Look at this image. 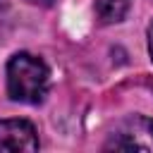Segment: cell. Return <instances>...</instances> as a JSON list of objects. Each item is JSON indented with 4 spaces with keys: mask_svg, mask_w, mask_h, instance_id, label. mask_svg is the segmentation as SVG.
<instances>
[{
    "mask_svg": "<svg viewBox=\"0 0 153 153\" xmlns=\"http://www.w3.org/2000/svg\"><path fill=\"white\" fill-rule=\"evenodd\" d=\"M129 12V0H96V17L100 24L122 22Z\"/></svg>",
    "mask_w": 153,
    "mask_h": 153,
    "instance_id": "277c9868",
    "label": "cell"
},
{
    "mask_svg": "<svg viewBox=\"0 0 153 153\" xmlns=\"http://www.w3.org/2000/svg\"><path fill=\"white\" fill-rule=\"evenodd\" d=\"M148 48H151V57H153V24L148 26Z\"/></svg>",
    "mask_w": 153,
    "mask_h": 153,
    "instance_id": "5b68a950",
    "label": "cell"
},
{
    "mask_svg": "<svg viewBox=\"0 0 153 153\" xmlns=\"http://www.w3.org/2000/svg\"><path fill=\"white\" fill-rule=\"evenodd\" d=\"M48 81L50 74L45 62L29 53H17L7 62V93L12 100L41 103L48 93Z\"/></svg>",
    "mask_w": 153,
    "mask_h": 153,
    "instance_id": "6da1fadb",
    "label": "cell"
},
{
    "mask_svg": "<svg viewBox=\"0 0 153 153\" xmlns=\"http://www.w3.org/2000/svg\"><path fill=\"white\" fill-rule=\"evenodd\" d=\"M105 151H151L153 153V120L131 115L122 120L103 146Z\"/></svg>",
    "mask_w": 153,
    "mask_h": 153,
    "instance_id": "7a4b0ae2",
    "label": "cell"
},
{
    "mask_svg": "<svg viewBox=\"0 0 153 153\" xmlns=\"http://www.w3.org/2000/svg\"><path fill=\"white\" fill-rule=\"evenodd\" d=\"M26 2H31V5H43V7L53 5V0H26Z\"/></svg>",
    "mask_w": 153,
    "mask_h": 153,
    "instance_id": "8992f818",
    "label": "cell"
},
{
    "mask_svg": "<svg viewBox=\"0 0 153 153\" xmlns=\"http://www.w3.org/2000/svg\"><path fill=\"white\" fill-rule=\"evenodd\" d=\"M38 136L26 120H0V151H36Z\"/></svg>",
    "mask_w": 153,
    "mask_h": 153,
    "instance_id": "3957f363",
    "label": "cell"
}]
</instances>
